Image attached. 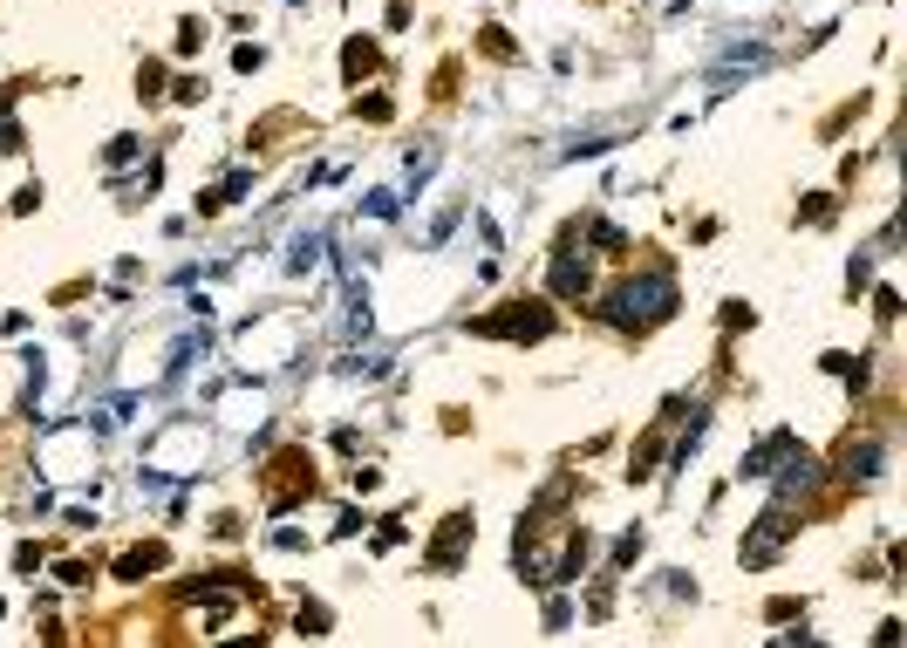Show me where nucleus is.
<instances>
[{
  "label": "nucleus",
  "instance_id": "nucleus-1",
  "mask_svg": "<svg viewBox=\"0 0 907 648\" xmlns=\"http://www.w3.org/2000/svg\"><path fill=\"white\" fill-rule=\"evenodd\" d=\"M669 307H676L669 273H641V280H628V288L608 301V321H614V328H648V321H662Z\"/></svg>",
  "mask_w": 907,
  "mask_h": 648
},
{
  "label": "nucleus",
  "instance_id": "nucleus-2",
  "mask_svg": "<svg viewBox=\"0 0 907 648\" xmlns=\"http://www.w3.org/2000/svg\"><path fill=\"white\" fill-rule=\"evenodd\" d=\"M485 334H512V342H539V334H553V315L539 301H518V307H499V315L478 321Z\"/></svg>",
  "mask_w": 907,
  "mask_h": 648
},
{
  "label": "nucleus",
  "instance_id": "nucleus-3",
  "mask_svg": "<svg viewBox=\"0 0 907 648\" xmlns=\"http://www.w3.org/2000/svg\"><path fill=\"white\" fill-rule=\"evenodd\" d=\"M777 533H785V518H777V512H771V518H764V526H758V533H750V547H744V566H771V560H777Z\"/></svg>",
  "mask_w": 907,
  "mask_h": 648
},
{
  "label": "nucleus",
  "instance_id": "nucleus-4",
  "mask_svg": "<svg viewBox=\"0 0 907 648\" xmlns=\"http://www.w3.org/2000/svg\"><path fill=\"white\" fill-rule=\"evenodd\" d=\"M361 69H376V41H348V75H361Z\"/></svg>",
  "mask_w": 907,
  "mask_h": 648
}]
</instances>
